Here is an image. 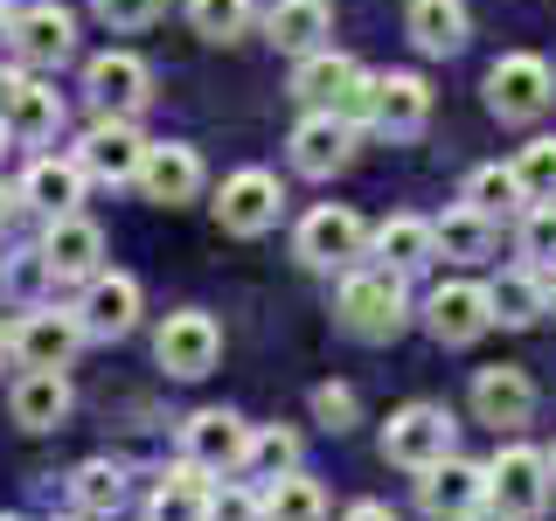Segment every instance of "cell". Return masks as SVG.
Wrapping results in <instances>:
<instances>
[{
  "instance_id": "19",
  "label": "cell",
  "mask_w": 556,
  "mask_h": 521,
  "mask_svg": "<svg viewBox=\"0 0 556 521\" xmlns=\"http://www.w3.org/2000/svg\"><path fill=\"white\" fill-rule=\"evenodd\" d=\"M417 500H425V514H439V521H459V514H473L480 500H486V466L473 459H439V466H425L417 473Z\"/></svg>"
},
{
  "instance_id": "7",
  "label": "cell",
  "mask_w": 556,
  "mask_h": 521,
  "mask_svg": "<svg viewBox=\"0 0 556 521\" xmlns=\"http://www.w3.org/2000/svg\"><path fill=\"white\" fill-rule=\"evenodd\" d=\"M153 355H161L167 376L202 382V376L223 361V327L208 320L202 306H181V313H167V320H161V334H153Z\"/></svg>"
},
{
  "instance_id": "15",
  "label": "cell",
  "mask_w": 556,
  "mask_h": 521,
  "mask_svg": "<svg viewBox=\"0 0 556 521\" xmlns=\"http://www.w3.org/2000/svg\"><path fill=\"white\" fill-rule=\"evenodd\" d=\"M348 161H355V118L306 112L300 126H292V167H300L306 181H334Z\"/></svg>"
},
{
  "instance_id": "45",
  "label": "cell",
  "mask_w": 556,
  "mask_h": 521,
  "mask_svg": "<svg viewBox=\"0 0 556 521\" xmlns=\"http://www.w3.org/2000/svg\"><path fill=\"white\" fill-rule=\"evenodd\" d=\"M8 355H14V327L0 320V361H8Z\"/></svg>"
},
{
  "instance_id": "44",
  "label": "cell",
  "mask_w": 556,
  "mask_h": 521,
  "mask_svg": "<svg viewBox=\"0 0 556 521\" xmlns=\"http://www.w3.org/2000/svg\"><path fill=\"white\" fill-rule=\"evenodd\" d=\"M459 521H515V514H501L494 500H480V508H473V514H459Z\"/></svg>"
},
{
  "instance_id": "49",
  "label": "cell",
  "mask_w": 556,
  "mask_h": 521,
  "mask_svg": "<svg viewBox=\"0 0 556 521\" xmlns=\"http://www.w3.org/2000/svg\"><path fill=\"white\" fill-rule=\"evenodd\" d=\"M0 521H22V514H0Z\"/></svg>"
},
{
  "instance_id": "3",
  "label": "cell",
  "mask_w": 556,
  "mask_h": 521,
  "mask_svg": "<svg viewBox=\"0 0 556 521\" xmlns=\"http://www.w3.org/2000/svg\"><path fill=\"white\" fill-rule=\"evenodd\" d=\"M549 452H535V445H501L494 459H486V500H494L501 514H515V521H535L549 508Z\"/></svg>"
},
{
  "instance_id": "11",
  "label": "cell",
  "mask_w": 556,
  "mask_h": 521,
  "mask_svg": "<svg viewBox=\"0 0 556 521\" xmlns=\"http://www.w3.org/2000/svg\"><path fill=\"white\" fill-rule=\"evenodd\" d=\"M84 91H91V104L104 118H132V112H147V98H153V69L132 56V49H104V56L84 63Z\"/></svg>"
},
{
  "instance_id": "38",
  "label": "cell",
  "mask_w": 556,
  "mask_h": 521,
  "mask_svg": "<svg viewBox=\"0 0 556 521\" xmlns=\"http://www.w3.org/2000/svg\"><path fill=\"white\" fill-rule=\"evenodd\" d=\"M508 167H515V181L529 188V202H549L556 195V139H529Z\"/></svg>"
},
{
  "instance_id": "4",
  "label": "cell",
  "mask_w": 556,
  "mask_h": 521,
  "mask_svg": "<svg viewBox=\"0 0 556 521\" xmlns=\"http://www.w3.org/2000/svg\"><path fill=\"white\" fill-rule=\"evenodd\" d=\"M452 439H459V424H452L445 404H404L382 424V459L404 466V473H425V466L452 459Z\"/></svg>"
},
{
  "instance_id": "32",
  "label": "cell",
  "mask_w": 556,
  "mask_h": 521,
  "mask_svg": "<svg viewBox=\"0 0 556 521\" xmlns=\"http://www.w3.org/2000/svg\"><path fill=\"white\" fill-rule=\"evenodd\" d=\"M265 521H327L320 480H306L300 466H292V473H278V480L265 486Z\"/></svg>"
},
{
  "instance_id": "33",
  "label": "cell",
  "mask_w": 556,
  "mask_h": 521,
  "mask_svg": "<svg viewBox=\"0 0 556 521\" xmlns=\"http://www.w3.org/2000/svg\"><path fill=\"white\" fill-rule=\"evenodd\" d=\"M0 292H8L14 306H49V292H56V271H49L42 243H35V251L0 257Z\"/></svg>"
},
{
  "instance_id": "27",
  "label": "cell",
  "mask_w": 556,
  "mask_h": 521,
  "mask_svg": "<svg viewBox=\"0 0 556 521\" xmlns=\"http://www.w3.org/2000/svg\"><path fill=\"white\" fill-rule=\"evenodd\" d=\"M369 251L382 257L390 271H425L431 257H439V237H431V223L425 216H390V223H376L369 230Z\"/></svg>"
},
{
  "instance_id": "2",
  "label": "cell",
  "mask_w": 556,
  "mask_h": 521,
  "mask_svg": "<svg viewBox=\"0 0 556 521\" xmlns=\"http://www.w3.org/2000/svg\"><path fill=\"white\" fill-rule=\"evenodd\" d=\"M369 91L376 77L362 69L355 56H341V49H313V56H300V69H292V98L306 104V112H341V118H369Z\"/></svg>"
},
{
  "instance_id": "5",
  "label": "cell",
  "mask_w": 556,
  "mask_h": 521,
  "mask_svg": "<svg viewBox=\"0 0 556 521\" xmlns=\"http://www.w3.org/2000/svg\"><path fill=\"white\" fill-rule=\"evenodd\" d=\"M292 251H300V265H313V271H348L355 257H369V223L341 202H320L300 230H292Z\"/></svg>"
},
{
  "instance_id": "31",
  "label": "cell",
  "mask_w": 556,
  "mask_h": 521,
  "mask_svg": "<svg viewBox=\"0 0 556 521\" xmlns=\"http://www.w3.org/2000/svg\"><path fill=\"white\" fill-rule=\"evenodd\" d=\"M70 500H77L84 514H104V521H112L118 508H126V466H112V459H84L77 473H70Z\"/></svg>"
},
{
  "instance_id": "37",
  "label": "cell",
  "mask_w": 556,
  "mask_h": 521,
  "mask_svg": "<svg viewBox=\"0 0 556 521\" xmlns=\"http://www.w3.org/2000/svg\"><path fill=\"white\" fill-rule=\"evenodd\" d=\"M521 257H529L535 271H549V265H556V195L521 208Z\"/></svg>"
},
{
  "instance_id": "36",
  "label": "cell",
  "mask_w": 556,
  "mask_h": 521,
  "mask_svg": "<svg viewBox=\"0 0 556 521\" xmlns=\"http://www.w3.org/2000/svg\"><path fill=\"white\" fill-rule=\"evenodd\" d=\"M251 473H265V480H278V473H292L300 466V431H286V424H265V431H251Z\"/></svg>"
},
{
  "instance_id": "25",
  "label": "cell",
  "mask_w": 556,
  "mask_h": 521,
  "mask_svg": "<svg viewBox=\"0 0 556 521\" xmlns=\"http://www.w3.org/2000/svg\"><path fill=\"white\" fill-rule=\"evenodd\" d=\"M8 410H14V424H22V431H56L63 417H70V382H63V369H22Z\"/></svg>"
},
{
  "instance_id": "23",
  "label": "cell",
  "mask_w": 556,
  "mask_h": 521,
  "mask_svg": "<svg viewBox=\"0 0 556 521\" xmlns=\"http://www.w3.org/2000/svg\"><path fill=\"white\" fill-rule=\"evenodd\" d=\"M265 35L278 49H292V56H313V49H327V35H334V8H327V0H271Z\"/></svg>"
},
{
  "instance_id": "14",
  "label": "cell",
  "mask_w": 556,
  "mask_h": 521,
  "mask_svg": "<svg viewBox=\"0 0 556 521\" xmlns=\"http://www.w3.org/2000/svg\"><path fill=\"white\" fill-rule=\"evenodd\" d=\"M425 327L439 347H473L486 327H494V306H486V285H473V278H452V285H439L425 300Z\"/></svg>"
},
{
  "instance_id": "20",
  "label": "cell",
  "mask_w": 556,
  "mask_h": 521,
  "mask_svg": "<svg viewBox=\"0 0 556 521\" xmlns=\"http://www.w3.org/2000/svg\"><path fill=\"white\" fill-rule=\"evenodd\" d=\"M84 327L77 313H56V306H28V320L14 327V361L22 369H70V355H77Z\"/></svg>"
},
{
  "instance_id": "39",
  "label": "cell",
  "mask_w": 556,
  "mask_h": 521,
  "mask_svg": "<svg viewBox=\"0 0 556 521\" xmlns=\"http://www.w3.org/2000/svg\"><path fill=\"white\" fill-rule=\"evenodd\" d=\"M202 521H265V494L223 480V486H208V514H202Z\"/></svg>"
},
{
  "instance_id": "9",
  "label": "cell",
  "mask_w": 556,
  "mask_h": 521,
  "mask_svg": "<svg viewBox=\"0 0 556 521\" xmlns=\"http://www.w3.org/2000/svg\"><path fill=\"white\" fill-rule=\"evenodd\" d=\"M77 327H84V341H126L132 327H139V278L132 271H98V278H84V292H77Z\"/></svg>"
},
{
  "instance_id": "43",
  "label": "cell",
  "mask_w": 556,
  "mask_h": 521,
  "mask_svg": "<svg viewBox=\"0 0 556 521\" xmlns=\"http://www.w3.org/2000/svg\"><path fill=\"white\" fill-rule=\"evenodd\" d=\"M14 208H22V195H8V188H0V237H8V223H14Z\"/></svg>"
},
{
  "instance_id": "47",
  "label": "cell",
  "mask_w": 556,
  "mask_h": 521,
  "mask_svg": "<svg viewBox=\"0 0 556 521\" xmlns=\"http://www.w3.org/2000/svg\"><path fill=\"white\" fill-rule=\"evenodd\" d=\"M549 480H556V445H549Z\"/></svg>"
},
{
  "instance_id": "17",
  "label": "cell",
  "mask_w": 556,
  "mask_h": 521,
  "mask_svg": "<svg viewBox=\"0 0 556 521\" xmlns=\"http://www.w3.org/2000/svg\"><path fill=\"white\" fill-rule=\"evenodd\" d=\"M147 147H153V139H139L132 118H104V112H98V126L77 139V167L91 174V181H139Z\"/></svg>"
},
{
  "instance_id": "12",
  "label": "cell",
  "mask_w": 556,
  "mask_h": 521,
  "mask_svg": "<svg viewBox=\"0 0 556 521\" xmlns=\"http://www.w3.org/2000/svg\"><path fill=\"white\" fill-rule=\"evenodd\" d=\"M278 208H286V188H278V174L265 167H243L223 181V195H216V223L230 237H265L271 223H278Z\"/></svg>"
},
{
  "instance_id": "30",
  "label": "cell",
  "mask_w": 556,
  "mask_h": 521,
  "mask_svg": "<svg viewBox=\"0 0 556 521\" xmlns=\"http://www.w3.org/2000/svg\"><path fill=\"white\" fill-rule=\"evenodd\" d=\"M486 306H494V327H535L549 313L543 271H501L494 285H486Z\"/></svg>"
},
{
  "instance_id": "40",
  "label": "cell",
  "mask_w": 556,
  "mask_h": 521,
  "mask_svg": "<svg viewBox=\"0 0 556 521\" xmlns=\"http://www.w3.org/2000/svg\"><path fill=\"white\" fill-rule=\"evenodd\" d=\"M161 8H167V0H91V14H98L112 35H132V28L161 22Z\"/></svg>"
},
{
  "instance_id": "1",
  "label": "cell",
  "mask_w": 556,
  "mask_h": 521,
  "mask_svg": "<svg viewBox=\"0 0 556 521\" xmlns=\"http://www.w3.org/2000/svg\"><path fill=\"white\" fill-rule=\"evenodd\" d=\"M334 313H341V334H355V341H369V347L396 341V334L410 327L404 271H390V265H348Z\"/></svg>"
},
{
  "instance_id": "34",
  "label": "cell",
  "mask_w": 556,
  "mask_h": 521,
  "mask_svg": "<svg viewBox=\"0 0 556 521\" xmlns=\"http://www.w3.org/2000/svg\"><path fill=\"white\" fill-rule=\"evenodd\" d=\"M257 22V0H188V28L202 42H243Z\"/></svg>"
},
{
  "instance_id": "24",
  "label": "cell",
  "mask_w": 556,
  "mask_h": 521,
  "mask_svg": "<svg viewBox=\"0 0 556 521\" xmlns=\"http://www.w3.org/2000/svg\"><path fill=\"white\" fill-rule=\"evenodd\" d=\"M84 181H91V174L77 167V153H70V161L42 153V161H28V174H22V202L42 208V216H70V208L84 202Z\"/></svg>"
},
{
  "instance_id": "46",
  "label": "cell",
  "mask_w": 556,
  "mask_h": 521,
  "mask_svg": "<svg viewBox=\"0 0 556 521\" xmlns=\"http://www.w3.org/2000/svg\"><path fill=\"white\" fill-rule=\"evenodd\" d=\"M543 300H549V313H556V265L543 271Z\"/></svg>"
},
{
  "instance_id": "6",
  "label": "cell",
  "mask_w": 556,
  "mask_h": 521,
  "mask_svg": "<svg viewBox=\"0 0 556 521\" xmlns=\"http://www.w3.org/2000/svg\"><path fill=\"white\" fill-rule=\"evenodd\" d=\"M556 98V69L543 56H501L486 69V112L508 118V126H529V118H543Z\"/></svg>"
},
{
  "instance_id": "10",
  "label": "cell",
  "mask_w": 556,
  "mask_h": 521,
  "mask_svg": "<svg viewBox=\"0 0 556 521\" xmlns=\"http://www.w3.org/2000/svg\"><path fill=\"white\" fill-rule=\"evenodd\" d=\"M8 42L28 69H56V63L77 56V22H70L56 0H35V8L8 14Z\"/></svg>"
},
{
  "instance_id": "42",
  "label": "cell",
  "mask_w": 556,
  "mask_h": 521,
  "mask_svg": "<svg viewBox=\"0 0 556 521\" xmlns=\"http://www.w3.org/2000/svg\"><path fill=\"white\" fill-rule=\"evenodd\" d=\"M341 521H396L390 508H382V500H355V508H348Z\"/></svg>"
},
{
  "instance_id": "21",
  "label": "cell",
  "mask_w": 556,
  "mask_h": 521,
  "mask_svg": "<svg viewBox=\"0 0 556 521\" xmlns=\"http://www.w3.org/2000/svg\"><path fill=\"white\" fill-rule=\"evenodd\" d=\"M473 417H480V424H494V431L529 424V417H535V382H529V369H515V361L480 369L473 376Z\"/></svg>"
},
{
  "instance_id": "22",
  "label": "cell",
  "mask_w": 556,
  "mask_h": 521,
  "mask_svg": "<svg viewBox=\"0 0 556 521\" xmlns=\"http://www.w3.org/2000/svg\"><path fill=\"white\" fill-rule=\"evenodd\" d=\"M42 257H49V271L56 278H98L104 271V230L91 216H77V208H70V216H49V230H42Z\"/></svg>"
},
{
  "instance_id": "13",
  "label": "cell",
  "mask_w": 556,
  "mask_h": 521,
  "mask_svg": "<svg viewBox=\"0 0 556 521\" xmlns=\"http://www.w3.org/2000/svg\"><path fill=\"white\" fill-rule=\"evenodd\" d=\"M431 118V84L417 77V69H382L376 91H369V118L362 126H376L382 139H417Z\"/></svg>"
},
{
  "instance_id": "35",
  "label": "cell",
  "mask_w": 556,
  "mask_h": 521,
  "mask_svg": "<svg viewBox=\"0 0 556 521\" xmlns=\"http://www.w3.org/2000/svg\"><path fill=\"white\" fill-rule=\"evenodd\" d=\"M459 202L501 223L508 208H521V202H529V188L515 181V167H501V161H494V167H473V174H466V195H459Z\"/></svg>"
},
{
  "instance_id": "16",
  "label": "cell",
  "mask_w": 556,
  "mask_h": 521,
  "mask_svg": "<svg viewBox=\"0 0 556 521\" xmlns=\"http://www.w3.org/2000/svg\"><path fill=\"white\" fill-rule=\"evenodd\" d=\"M0 126L22 147H49L63 132V98L42 77H0Z\"/></svg>"
},
{
  "instance_id": "29",
  "label": "cell",
  "mask_w": 556,
  "mask_h": 521,
  "mask_svg": "<svg viewBox=\"0 0 556 521\" xmlns=\"http://www.w3.org/2000/svg\"><path fill=\"white\" fill-rule=\"evenodd\" d=\"M431 237H439V257H459V265H480V257H494V243H501V230H494V216H480V208H445L439 223H431Z\"/></svg>"
},
{
  "instance_id": "28",
  "label": "cell",
  "mask_w": 556,
  "mask_h": 521,
  "mask_svg": "<svg viewBox=\"0 0 556 521\" xmlns=\"http://www.w3.org/2000/svg\"><path fill=\"white\" fill-rule=\"evenodd\" d=\"M208 514V473L202 466H167L161 486L147 494V521H202Z\"/></svg>"
},
{
  "instance_id": "26",
  "label": "cell",
  "mask_w": 556,
  "mask_h": 521,
  "mask_svg": "<svg viewBox=\"0 0 556 521\" xmlns=\"http://www.w3.org/2000/svg\"><path fill=\"white\" fill-rule=\"evenodd\" d=\"M404 28H410V42L425 49V56H459L466 35H473V22H466V0H410Z\"/></svg>"
},
{
  "instance_id": "41",
  "label": "cell",
  "mask_w": 556,
  "mask_h": 521,
  "mask_svg": "<svg viewBox=\"0 0 556 521\" xmlns=\"http://www.w3.org/2000/svg\"><path fill=\"white\" fill-rule=\"evenodd\" d=\"M313 417H320L327 431H348L362 417V404H355V390H348V382H320V390H313Z\"/></svg>"
},
{
  "instance_id": "8",
  "label": "cell",
  "mask_w": 556,
  "mask_h": 521,
  "mask_svg": "<svg viewBox=\"0 0 556 521\" xmlns=\"http://www.w3.org/2000/svg\"><path fill=\"white\" fill-rule=\"evenodd\" d=\"M181 459L202 466L208 480L243 473V459H251V424H243L237 410H195L181 424Z\"/></svg>"
},
{
  "instance_id": "18",
  "label": "cell",
  "mask_w": 556,
  "mask_h": 521,
  "mask_svg": "<svg viewBox=\"0 0 556 521\" xmlns=\"http://www.w3.org/2000/svg\"><path fill=\"white\" fill-rule=\"evenodd\" d=\"M139 195L161 202V208H181L202 195V153L181 147V139H161V147H147V161H139Z\"/></svg>"
},
{
  "instance_id": "48",
  "label": "cell",
  "mask_w": 556,
  "mask_h": 521,
  "mask_svg": "<svg viewBox=\"0 0 556 521\" xmlns=\"http://www.w3.org/2000/svg\"><path fill=\"white\" fill-rule=\"evenodd\" d=\"M0 153H8V126H0Z\"/></svg>"
}]
</instances>
